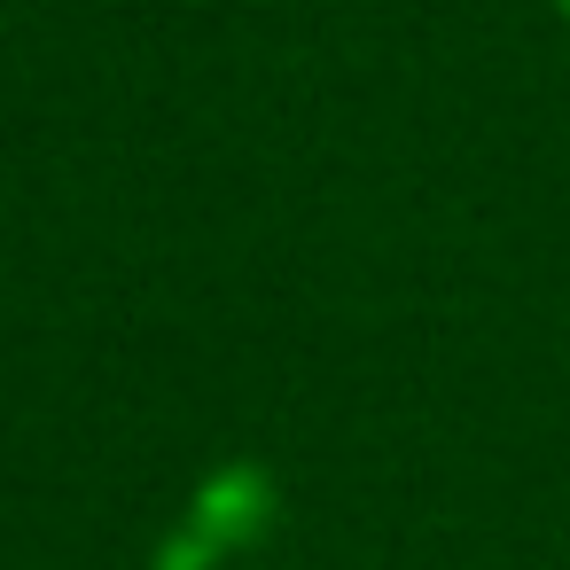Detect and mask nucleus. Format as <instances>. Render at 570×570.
<instances>
[{
	"instance_id": "nucleus-1",
	"label": "nucleus",
	"mask_w": 570,
	"mask_h": 570,
	"mask_svg": "<svg viewBox=\"0 0 570 570\" xmlns=\"http://www.w3.org/2000/svg\"><path fill=\"white\" fill-rule=\"evenodd\" d=\"M547 9H554V17H562V24H570V0H547Z\"/></svg>"
}]
</instances>
